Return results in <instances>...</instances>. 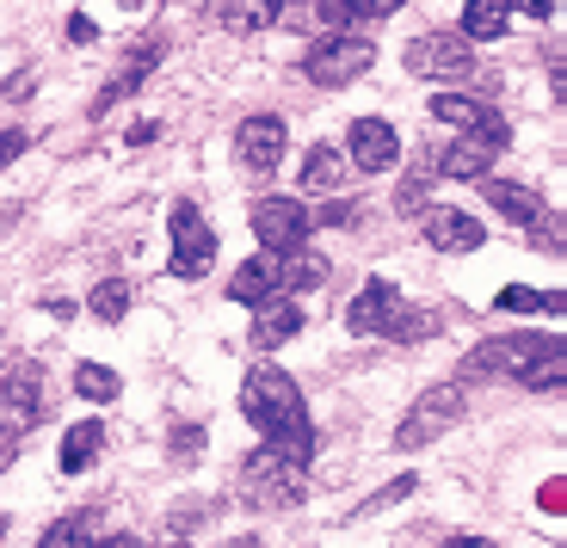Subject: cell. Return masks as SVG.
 Returning a JSON list of instances; mask_svg holds the SVG:
<instances>
[{
	"label": "cell",
	"mask_w": 567,
	"mask_h": 548,
	"mask_svg": "<svg viewBox=\"0 0 567 548\" xmlns=\"http://www.w3.org/2000/svg\"><path fill=\"white\" fill-rule=\"evenodd\" d=\"M0 542H7V518H0Z\"/></svg>",
	"instance_id": "42"
},
{
	"label": "cell",
	"mask_w": 567,
	"mask_h": 548,
	"mask_svg": "<svg viewBox=\"0 0 567 548\" xmlns=\"http://www.w3.org/2000/svg\"><path fill=\"white\" fill-rule=\"evenodd\" d=\"M284 148H290V130H284V117H271V112L241 117V130H235V161H241L247 173H271V167L284 161Z\"/></svg>",
	"instance_id": "11"
},
{
	"label": "cell",
	"mask_w": 567,
	"mask_h": 548,
	"mask_svg": "<svg viewBox=\"0 0 567 548\" xmlns=\"http://www.w3.org/2000/svg\"><path fill=\"white\" fill-rule=\"evenodd\" d=\"M408 0H327V19L333 25H346V19H389V13H401Z\"/></svg>",
	"instance_id": "29"
},
{
	"label": "cell",
	"mask_w": 567,
	"mask_h": 548,
	"mask_svg": "<svg viewBox=\"0 0 567 548\" xmlns=\"http://www.w3.org/2000/svg\"><path fill=\"white\" fill-rule=\"evenodd\" d=\"M117 7H124V13H136V7H142V0H117Z\"/></svg>",
	"instance_id": "41"
},
{
	"label": "cell",
	"mask_w": 567,
	"mask_h": 548,
	"mask_svg": "<svg viewBox=\"0 0 567 548\" xmlns=\"http://www.w3.org/2000/svg\"><path fill=\"white\" fill-rule=\"evenodd\" d=\"M494 309H499V314H537V309H543V314H561L567 296H555V290L537 296V290H525V283H506V290L494 296Z\"/></svg>",
	"instance_id": "26"
},
{
	"label": "cell",
	"mask_w": 567,
	"mask_h": 548,
	"mask_svg": "<svg viewBox=\"0 0 567 548\" xmlns=\"http://www.w3.org/2000/svg\"><path fill=\"white\" fill-rule=\"evenodd\" d=\"M482 192H487V204H494L506 223H518V228H530V223H543V197L530 192V185H512V179H482Z\"/></svg>",
	"instance_id": "18"
},
{
	"label": "cell",
	"mask_w": 567,
	"mask_h": 548,
	"mask_svg": "<svg viewBox=\"0 0 567 548\" xmlns=\"http://www.w3.org/2000/svg\"><path fill=\"white\" fill-rule=\"evenodd\" d=\"M93 548H142L136 536H112V542H93Z\"/></svg>",
	"instance_id": "39"
},
{
	"label": "cell",
	"mask_w": 567,
	"mask_h": 548,
	"mask_svg": "<svg viewBox=\"0 0 567 548\" xmlns=\"http://www.w3.org/2000/svg\"><path fill=\"white\" fill-rule=\"evenodd\" d=\"M0 401H7V420L31 425L43 413V370L31 364V358L7 364V370H0Z\"/></svg>",
	"instance_id": "16"
},
{
	"label": "cell",
	"mask_w": 567,
	"mask_h": 548,
	"mask_svg": "<svg viewBox=\"0 0 567 548\" xmlns=\"http://www.w3.org/2000/svg\"><path fill=\"white\" fill-rule=\"evenodd\" d=\"M100 451H105V420H81V425H69L56 463H62V475H81V468L100 463Z\"/></svg>",
	"instance_id": "19"
},
{
	"label": "cell",
	"mask_w": 567,
	"mask_h": 548,
	"mask_svg": "<svg viewBox=\"0 0 567 548\" xmlns=\"http://www.w3.org/2000/svg\"><path fill=\"white\" fill-rule=\"evenodd\" d=\"M468 407V382H439V389H425L420 401L408 407V420L395 425V451H425V444H439Z\"/></svg>",
	"instance_id": "5"
},
{
	"label": "cell",
	"mask_w": 567,
	"mask_h": 548,
	"mask_svg": "<svg viewBox=\"0 0 567 548\" xmlns=\"http://www.w3.org/2000/svg\"><path fill=\"white\" fill-rule=\"evenodd\" d=\"M370 62H377V43L364 31H321L302 50V74L315 86H352L358 74H370Z\"/></svg>",
	"instance_id": "4"
},
{
	"label": "cell",
	"mask_w": 567,
	"mask_h": 548,
	"mask_svg": "<svg viewBox=\"0 0 567 548\" xmlns=\"http://www.w3.org/2000/svg\"><path fill=\"white\" fill-rule=\"evenodd\" d=\"M506 7H518V13H530V19H549L555 13V0H506Z\"/></svg>",
	"instance_id": "36"
},
{
	"label": "cell",
	"mask_w": 567,
	"mask_h": 548,
	"mask_svg": "<svg viewBox=\"0 0 567 548\" xmlns=\"http://www.w3.org/2000/svg\"><path fill=\"white\" fill-rule=\"evenodd\" d=\"M19 155H25V130H0V173L13 167Z\"/></svg>",
	"instance_id": "34"
},
{
	"label": "cell",
	"mask_w": 567,
	"mask_h": 548,
	"mask_svg": "<svg viewBox=\"0 0 567 548\" xmlns=\"http://www.w3.org/2000/svg\"><path fill=\"white\" fill-rule=\"evenodd\" d=\"M309 463H315V425L266 437L241 463V499L254 511H290L309 493Z\"/></svg>",
	"instance_id": "1"
},
{
	"label": "cell",
	"mask_w": 567,
	"mask_h": 548,
	"mask_svg": "<svg viewBox=\"0 0 567 548\" xmlns=\"http://www.w3.org/2000/svg\"><path fill=\"white\" fill-rule=\"evenodd\" d=\"M555 333H499L487 339V345H475V352L463 358V370H456V382H482V376H518V370L530 364V358L549 345Z\"/></svg>",
	"instance_id": "9"
},
{
	"label": "cell",
	"mask_w": 567,
	"mask_h": 548,
	"mask_svg": "<svg viewBox=\"0 0 567 548\" xmlns=\"http://www.w3.org/2000/svg\"><path fill=\"white\" fill-rule=\"evenodd\" d=\"M271 290H278V259H271V254L235 266V278H228V296H235V302H247V309H254V302H266Z\"/></svg>",
	"instance_id": "25"
},
{
	"label": "cell",
	"mask_w": 567,
	"mask_h": 548,
	"mask_svg": "<svg viewBox=\"0 0 567 548\" xmlns=\"http://www.w3.org/2000/svg\"><path fill=\"white\" fill-rule=\"evenodd\" d=\"M420 235H425V247L432 254H475L487 240V228L475 223L468 210H451V204H432V210L420 216Z\"/></svg>",
	"instance_id": "12"
},
{
	"label": "cell",
	"mask_w": 567,
	"mask_h": 548,
	"mask_svg": "<svg viewBox=\"0 0 567 548\" xmlns=\"http://www.w3.org/2000/svg\"><path fill=\"white\" fill-rule=\"evenodd\" d=\"M439 548H494L487 536H451V542H439Z\"/></svg>",
	"instance_id": "38"
},
{
	"label": "cell",
	"mask_w": 567,
	"mask_h": 548,
	"mask_svg": "<svg viewBox=\"0 0 567 548\" xmlns=\"http://www.w3.org/2000/svg\"><path fill=\"white\" fill-rule=\"evenodd\" d=\"M241 413L247 425H259V437H284L309 425V407H302V389L284 376L278 364H254L241 382Z\"/></svg>",
	"instance_id": "3"
},
{
	"label": "cell",
	"mask_w": 567,
	"mask_h": 548,
	"mask_svg": "<svg viewBox=\"0 0 567 548\" xmlns=\"http://www.w3.org/2000/svg\"><path fill=\"white\" fill-rule=\"evenodd\" d=\"M518 382H525V389H537V394H555V389H567V339L555 333L549 345H543V352L530 358L525 370H518Z\"/></svg>",
	"instance_id": "21"
},
{
	"label": "cell",
	"mask_w": 567,
	"mask_h": 548,
	"mask_svg": "<svg viewBox=\"0 0 567 548\" xmlns=\"http://www.w3.org/2000/svg\"><path fill=\"white\" fill-rule=\"evenodd\" d=\"M432 117H444V124H456V130H499L506 124V117L475 93H439L432 99Z\"/></svg>",
	"instance_id": "17"
},
{
	"label": "cell",
	"mask_w": 567,
	"mask_h": 548,
	"mask_svg": "<svg viewBox=\"0 0 567 548\" xmlns=\"http://www.w3.org/2000/svg\"><path fill=\"white\" fill-rule=\"evenodd\" d=\"M346 327H352V333H364V339H395V345H413V339L439 333V321H432L425 309H413V302L389 278H370L364 290L352 296Z\"/></svg>",
	"instance_id": "2"
},
{
	"label": "cell",
	"mask_w": 567,
	"mask_h": 548,
	"mask_svg": "<svg viewBox=\"0 0 567 548\" xmlns=\"http://www.w3.org/2000/svg\"><path fill=\"white\" fill-rule=\"evenodd\" d=\"M86 309L100 314V321H124V314H130V283L124 278H100V283H93V296H86Z\"/></svg>",
	"instance_id": "28"
},
{
	"label": "cell",
	"mask_w": 567,
	"mask_h": 548,
	"mask_svg": "<svg viewBox=\"0 0 567 548\" xmlns=\"http://www.w3.org/2000/svg\"><path fill=\"white\" fill-rule=\"evenodd\" d=\"M309 228H315V216L302 210V197H259L254 204V240L271 259L309 247Z\"/></svg>",
	"instance_id": "7"
},
{
	"label": "cell",
	"mask_w": 567,
	"mask_h": 548,
	"mask_svg": "<svg viewBox=\"0 0 567 548\" xmlns=\"http://www.w3.org/2000/svg\"><path fill=\"white\" fill-rule=\"evenodd\" d=\"M38 93V81H31V74H13V81H7V99H31Z\"/></svg>",
	"instance_id": "37"
},
{
	"label": "cell",
	"mask_w": 567,
	"mask_h": 548,
	"mask_svg": "<svg viewBox=\"0 0 567 548\" xmlns=\"http://www.w3.org/2000/svg\"><path fill=\"white\" fill-rule=\"evenodd\" d=\"M155 69H161V43L148 38V43H136V50H130V62H117V74L100 86V99H93V117H105V112L117 105V99L142 93V81H148Z\"/></svg>",
	"instance_id": "15"
},
{
	"label": "cell",
	"mask_w": 567,
	"mask_h": 548,
	"mask_svg": "<svg viewBox=\"0 0 567 548\" xmlns=\"http://www.w3.org/2000/svg\"><path fill=\"white\" fill-rule=\"evenodd\" d=\"M401 62H408L420 81H482L475 43L456 38V31H425V38H413L408 50H401Z\"/></svg>",
	"instance_id": "6"
},
{
	"label": "cell",
	"mask_w": 567,
	"mask_h": 548,
	"mask_svg": "<svg viewBox=\"0 0 567 548\" xmlns=\"http://www.w3.org/2000/svg\"><path fill=\"white\" fill-rule=\"evenodd\" d=\"M93 524H100V511H69L43 530L38 548H93Z\"/></svg>",
	"instance_id": "27"
},
{
	"label": "cell",
	"mask_w": 567,
	"mask_h": 548,
	"mask_svg": "<svg viewBox=\"0 0 567 548\" xmlns=\"http://www.w3.org/2000/svg\"><path fill=\"white\" fill-rule=\"evenodd\" d=\"M284 19V0H223V25L235 38H259Z\"/></svg>",
	"instance_id": "23"
},
{
	"label": "cell",
	"mask_w": 567,
	"mask_h": 548,
	"mask_svg": "<svg viewBox=\"0 0 567 548\" xmlns=\"http://www.w3.org/2000/svg\"><path fill=\"white\" fill-rule=\"evenodd\" d=\"M506 31H512V7H506V0H468V7H463V31H456V38L494 43V38H506Z\"/></svg>",
	"instance_id": "24"
},
{
	"label": "cell",
	"mask_w": 567,
	"mask_h": 548,
	"mask_svg": "<svg viewBox=\"0 0 567 548\" xmlns=\"http://www.w3.org/2000/svg\"><path fill=\"white\" fill-rule=\"evenodd\" d=\"M506 142H512L506 124H499V130H463V136L439 155V173H444V179H487V167L506 155Z\"/></svg>",
	"instance_id": "10"
},
{
	"label": "cell",
	"mask_w": 567,
	"mask_h": 548,
	"mask_svg": "<svg viewBox=\"0 0 567 548\" xmlns=\"http://www.w3.org/2000/svg\"><path fill=\"white\" fill-rule=\"evenodd\" d=\"M346 161H352L358 173H389L401 161L395 124H383V117H358L352 136H346Z\"/></svg>",
	"instance_id": "13"
},
{
	"label": "cell",
	"mask_w": 567,
	"mask_h": 548,
	"mask_svg": "<svg viewBox=\"0 0 567 548\" xmlns=\"http://www.w3.org/2000/svg\"><path fill=\"white\" fill-rule=\"evenodd\" d=\"M297 333H302L297 296H278V290H271L266 302H254V345H259V352H278V345H290Z\"/></svg>",
	"instance_id": "14"
},
{
	"label": "cell",
	"mask_w": 567,
	"mask_h": 548,
	"mask_svg": "<svg viewBox=\"0 0 567 548\" xmlns=\"http://www.w3.org/2000/svg\"><path fill=\"white\" fill-rule=\"evenodd\" d=\"M173 548H179V542H173Z\"/></svg>",
	"instance_id": "44"
},
{
	"label": "cell",
	"mask_w": 567,
	"mask_h": 548,
	"mask_svg": "<svg viewBox=\"0 0 567 548\" xmlns=\"http://www.w3.org/2000/svg\"><path fill=\"white\" fill-rule=\"evenodd\" d=\"M408 493H413V475L389 480L383 493H370V499H364V518H370V511H383V506H395V499H408Z\"/></svg>",
	"instance_id": "33"
},
{
	"label": "cell",
	"mask_w": 567,
	"mask_h": 548,
	"mask_svg": "<svg viewBox=\"0 0 567 548\" xmlns=\"http://www.w3.org/2000/svg\"><path fill=\"white\" fill-rule=\"evenodd\" d=\"M74 389L86 394V401H117V370H105V364H74Z\"/></svg>",
	"instance_id": "30"
},
{
	"label": "cell",
	"mask_w": 567,
	"mask_h": 548,
	"mask_svg": "<svg viewBox=\"0 0 567 548\" xmlns=\"http://www.w3.org/2000/svg\"><path fill=\"white\" fill-rule=\"evenodd\" d=\"M346 167H352V161H346L340 148H309V155H302V192H309V197H333L346 185Z\"/></svg>",
	"instance_id": "22"
},
{
	"label": "cell",
	"mask_w": 567,
	"mask_h": 548,
	"mask_svg": "<svg viewBox=\"0 0 567 548\" xmlns=\"http://www.w3.org/2000/svg\"><path fill=\"white\" fill-rule=\"evenodd\" d=\"M0 223H7V216H0Z\"/></svg>",
	"instance_id": "43"
},
{
	"label": "cell",
	"mask_w": 567,
	"mask_h": 548,
	"mask_svg": "<svg viewBox=\"0 0 567 548\" xmlns=\"http://www.w3.org/2000/svg\"><path fill=\"white\" fill-rule=\"evenodd\" d=\"M223 548H259V536H235V542H223Z\"/></svg>",
	"instance_id": "40"
},
{
	"label": "cell",
	"mask_w": 567,
	"mask_h": 548,
	"mask_svg": "<svg viewBox=\"0 0 567 548\" xmlns=\"http://www.w3.org/2000/svg\"><path fill=\"white\" fill-rule=\"evenodd\" d=\"M167 235H173V278H204L210 259H216V235H210V223H204V210L192 197H179L167 210Z\"/></svg>",
	"instance_id": "8"
},
{
	"label": "cell",
	"mask_w": 567,
	"mask_h": 548,
	"mask_svg": "<svg viewBox=\"0 0 567 548\" xmlns=\"http://www.w3.org/2000/svg\"><path fill=\"white\" fill-rule=\"evenodd\" d=\"M327 283V259L309 254V247H297V254L278 259V296H309Z\"/></svg>",
	"instance_id": "20"
},
{
	"label": "cell",
	"mask_w": 567,
	"mask_h": 548,
	"mask_svg": "<svg viewBox=\"0 0 567 548\" xmlns=\"http://www.w3.org/2000/svg\"><path fill=\"white\" fill-rule=\"evenodd\" d=\"M93 38H100V25H93L86 13H74L69 19V43H93Z\"/></svg>",
	"instance_id": "35"
},
{
	"label": "cell",
	"mask_w": 567,
	"mask_h": 548,
	"mask_svg": "<svg viewBox=\"0 0 567 548\" xmlns=\"http://www.w3.org/2000/svg\"><path fill=\"white\" fill-rule=\"evenodd\" d=\"M173 456H179V463H198V451H204V432L198 425H179V432H173V444H167Z\"/></svg>",
	"instance_id": "32"
},
{
	"label": "cell",
	"mask_w": 567,
	"mask_h": 548,
	"mask_svg": "<svg viewBox=\"0 0 567 548\" xmlns=\"http://www.w3.org/2000/svg\"><path fill=\"white\" fill-rule=\"evenodd\" d=\"M25 432H31V425H19V420H7V413H0V475H7V468H13V456L25 451Z\"/></svg>",
	"instance_id": "31"
}]
</instances>
